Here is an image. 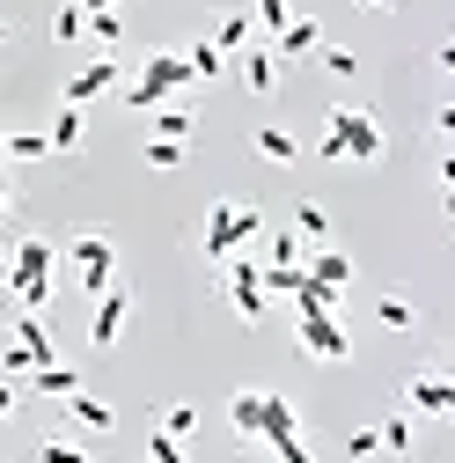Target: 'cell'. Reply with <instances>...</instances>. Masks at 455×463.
Instances as JSON below:
<instances>
[{
	"label": "cell",
	"mask_w": 455,
	"mask_h": 463,
	"mask_svg": "<svg viewBox=\"0 0 455 463\" xmlns=\"http://www.w3.org/2000/svg\"><path fill=\"white\" fill-rule=\"evenodd\" d=\"M309 60H316V67H330L338 81H353V74H360V52H353V44H316Z\"/></svg>",
	"instance_id": "21"
},
{
	"label": "cell",
	"mask_w": 455,
	"mask_h": 463,
	"mask_svg": "<svg viewBox=\"0 0 455 463\" xmlns=\"http://www.w3.org/2000/svg\"><path fill=\"white\" fill-rule=\"evenodd\" d=\"M375 449H382V441H375V427H360V434H353V441H346V456H353V463H367V456H375Z\"/></svg>",
	"instance_id": "37"
},
{
	"label": "cell",
	"mask_w": 455,
	"mask_h": 463,
	"mask_svg": "<svg viewBox=\"0 0 455 463\" xmlns=\"http://www.w3.org/2000/svg\"><path fill=\"white\" fill-rule=\"evenodd\" d=\"M236 60H243V81H250L257 96H272V81H279V67H272V52H257V44H243Z\"/></svg>",
	"instance_id": "17"
},
{
	"label": "cell",
	"mask_w": 455,
	"mask_h": 463,
	"mask_svg": "<svg viewBox=\"0 0 455 463\" xmlns=\"http://www.w3.org/2000/svg\"><path fill=\"white\" fill-rule=\"evenodd\" d=\"M302 272H309L316 287H346V279H353V258H346V250H309Z\"/></svg>",
	"instance_id": "13"
},
{
	"label": "cell",
	"mask_w": 455,
	"mask_h": 463,
	"mask_svg": "<svg viewBox=\"0 0 455 463\" xmlns=\"http://www.w3.org/2000/svg\"><path fill=\"white\" fill-rule=\"evenodd\" d=\"M154 427H162V434H177V441H184V434L199 427V412H191V404H169V412H162Z\"/></svg>",
	"instance_id": "29"
},
{
	"label": "cell",
	"mask_w": 455,
	"mask_h": 463,
	"mask_svg": "<svg viewBox=\"0 0 455 463\" xmlns=\"http://www.w3.org/2000/svg\"><path fill=\"white\" fill-rule=\"evenodd\" d=\"M404 404H412V412H433V420H455V383L448 375H412Z\"/></svg>",
	"instance_id": "11"
},
{
	"label": "cell",
	"mask_w": 455,
	"mask_h": 463,
	"mask_svg": "<svg viewBox=\"0 0 455 463\" xmlns=\"http://www.w3.org/2000/svg\"><path fill=\"white\" fill-rule=\"evenodd\" d=\"M243 44H250V8L220 15V30H213V52H243Z\"/></svg>",
	"instance_id": "23"
},
{
	"label": "cell",
	"mask_w": 455,
	"mask_h": 463,
	"mask_svg": "<svg viewBox=\"0 0 455 463\" xmlns=\"http://www.w3.org/2000/svg\"><path fill=\"white\" fill-rule=\"evenodd\" d=\"M220 67H228V60H220V52H213V37H199V44L184 52V74H191V81H213Z\"/></svg>",
	"instance_id": "24"
},
{
	"label": "cell",
	"mask_w": 455,
	"mask_h": 463,
	"mask_svg": "<svg viewBox=\"0 0 455 463\" xmlns=\"http://www.w3.org/2000/svg\"><path fill=\"white\" fill-rule=\"evenodd\" d=\"M375 441H382L389 456H404V449H412V420H404V412H389V420L375 427Z\"/></svg>",
	"instance_id": "25"
},
{
	"label": "cell",
	"mask_w": 455,
	"mask_h": 463,
	"mask_svg": "<svg viewBox=\"0 0 455 463\" xmlns=\"http://www.w3.org/2000/svg\"><path fill=\"white\" fill-rule=\"evenodd\" d=\"M228 420H236V434H243V441H257V420H265V390H236Z\"/></svg>",
	"instance_id": "16"
},
{
	"label": "cell",
	"mask_w": 455,
	"mask_h": 463,
	"mask_svg": "<svg viewBox=\"0 0 455 463\" xmlns=\"http://www.w3.org/2000/svg\"><path fill=\"white\" fill-rule=\"evenodd\" d=\"M8 199H15V177H8V169H0V213H8Z\"/></svg>",
	"instance_id": "41"
},
{
	"label": "cell",
	"mask_w": 455,
	"mask_h": 463,
	"mask_svg": "<svg viewBox=\"0 0 455 463\" xmlns=\"http://www.w3.org/2000/svg\"><path fill=\"white\" fill-rule=\"evenodd\" d=\"M88 30H96V44H103V52H110V44L125 37V23H118V8H110V15H88Z\"/></svg>",
	"instance_id": "33"
},
{
	"label": "cell",
	"mask_w": 455,
	"mask_h": 463,
	"mask_svg": "<svg viewBox=\"0 0 455 463\" xmlns=\"http://www.w3.org/2000/svg\"><path fill=\"white\" fill-rule=\"evenodd\" d=\"M228 302H236L243 324L265 317V287H257V265H250V258H228Z\"/></svg>",
	"instance_id": "10"
},
{
	"label": "cell",
	"mask_w": 455,
	"mask_h": 463,
	"mask_svg": "<svg viewBox=\"0 0 455 463\" xmlns=\"http://www.w3.org/2000/svg\"><path fill=\"white\" fill-rule=\"evenodd\" d=\"M375 317H382L389 331H412V324H419V309H412V302H396V295H382V302H375Z\"/></svg>",
	"instance_id": "26"
},
{
	"label": "cell",
	"mask_w": 455,
	"mask_h": 463,
	"mask_svg": "<svg viewBox=\"0 0 455 463\" xmlns=\"http://www.w3.org/2000/svg\"><path fill=\"white\" fill-rule=\"evenodd\" d=\"M257 155H265V162H294V155H302V140H294L287 126H257Z\"/></svg>",
	"instance_id": "19"
},
{
	"label": "cell",
	"mask_w": 455,
	"mask_h": 463,
	"mask_svg": "<svg viewBox=\"0 0 455 463\" xmlns=\"http://www.w3.org/2000/svg\"><path fill=\"white\" fill-rule=\"evenodd\" d=\"M30 383H37L44 397H74V390H81V375H74V368H60V361H44V368H30Z\"/></svg>",
	"instance_id": "20"
},
{
	"label": "cell",
	"mask_w": 455,
	"mask_h": 463,
	"mask_svg": "<svg viewBox=\"0 0 455 463\" xmlns=\"http://www.w3.org/2000/svg\"><path fill=\"white\" fill-rule=\"evenodd\" d=\"M125 317H133V295H118V287H103V295H96V317H88V345H96V354H110V345H118Z\"/></svg>",
	"instance_id": "8"
},
{
	"label": "cell",
	"mask_w": 455,
	"mask_h": 463,
	"mask_svg": "<svg viewBox=\"0 0 455 463\" xmlns=\"http://www.w3.org/2000/svg\"><path fill=\"white\" fill-rule=\"evenodd\" d=\"M316 44H323V30H316V23H302V15H294V23H287V30H279V52H272V60H309V52H316Z\"/></svg>",
	"instance_id": "15"
},
{
	"label": "cell",
	"mask_w": 455,
	"mask_h": 463,
	"mask_svg": "<svg viewBox=\"0 0 455 463\" xmlns=\"http://www.w3.org/2000/svg\"><path fill=\"white\" fill-rule=\"evenodd\" d=\"M250 236H265V213H257V206H228V199H220V206L206 213V236H199V243H206V258L220 265V258H236Z\"/></svg>",
	"instance_id": "3"
},
{
	"label": "cell",
	"mask_w": 455,
	"mask_h": 463,
	"mask_svg": "<svg viewBox=\"0 0 455 463\" xmlns=\"http://www.w3.org/2000/svg\"><path fill=\"white\" fill-rule=\"evenodd\" d=\"M44 147H51V155H74V147H81V110H74V103L60 110V118H51V133H44Z\"/></svg>",
	"instance_id": "18"
},
{
	"label": "cell",
	"mask_w": 455,
	"mask_h": 463,
	"mask_svg": "<svg viewBox=\"0 0 455 463\" xmlns=\"http://www.w3.org/2000/svg\"><path fill=\"white\" fill-rule=\"evenodd\" d=\"M250 23H265V30L279 37V30H287L294 15H287V0H257V8H250Z\"/></svg>",
	"instance_id": "28"
},
{
	"label": "cell",
	"mask_w": 455,
	"mask_h": 463,
	"mask_svg": "<svg viewBox=\"0 0 455 463\" xmlns=\"http://www.w3.org/2000/svg\"><path fill=\"white\" fill-rule=\"evenodd\" d=\"M272 456H279V463H316V456H309V449H302L294 434H287V441H272Z\"/></svg>",
	"instance_id": "38"
},
{
	"label": "cell",
	"mask_w": 455,
	"mask_h": 463,
	"mask_svg": "<svg viewBox=\"0 0 455 463\" xmlns=\"http://www.w3.org/2000/svg\"><path fill=\"white\" fill-rule=\"evenodd\" d=\"M184 81H191V74H184V52H154V60L140 67V81L125 89V103H133V110H154L162 96H177Z\"/></svg>",
	"instance_id": "4"
},
{
	"label": "cell",
	"mask_w": 455,
	"mask_h": 463,
	"mask_svg": "<svg viewBox=\"0 0 455 463\" xmlns=\"http://www.w3.org/2000/svg\"><path fill=\"white\" fill-rule=\"evenodd\" d=\"M382 126H375V110H330V126H323V155L338 162V155H346V162H382Z\"/></svg>",
	"instance_id": "1"
},
{
	"label": "cell",
	"mask_w": 455,
	"mask_h": 463,
	"mask_svg": "<svg viewBox=\"0 0 455 463\" xmlns=\"http://www.w3.org/2000/svg\"><path fill=\"white\" fill-rule=\"evenodd\" d=\"M74 8H81V15H110V8H118V0H74Z\"/></svg>",
	"instance_id": "39"
},
{
	"label": "cell",
	"mask_w": 455,
	"mask_h": 463,
	"mask_svg": "<svg viewBox=\"0 0 455 463\" xmlns=\"http://www.w3.org/2000/svg\"><path fill=\"white\" fill-rule=\"evenodd\" d=\"M287 434H294V404H287V397H272V390H265V420H257V441L272 449V441H287Z\"/></svg>",
	"instance_id": "14"
},
{
	"label": "cell",
	"mask_w": 455,
	"mask_h": 463,
	"mask_svg": "<svg viewBox=\"0 0 455 463\" xmlns=\"http://www.w3.org/2000/svg\"><path fill=\"white\" fill-rule=\"evenodd\" d=\"M191 133V110H162L154 118V140H184Z\"/></svg>",
	"instance_id": "32"
},
{
	"label": "cell",
	"mask_w": 455,
	"mask_h": 463,
	"mask_svg": "<svg viewBox=\"0 0 455 463\" xmlns=\"http://www.w3.org/2000/svg\"><path fill=\"white\" fill-rule=\"evenodd\" d=\"M118 60H110V52H103V60H88V67H74V81H67V103L81 110V103H96V96H110V89H118Z\"/></svg>",
	"instance_id": "9"
},
{
	"label": "cell",
	"mask_w": 455,
	"mask_h": 463,
	"mask_svg": "<svg viewBox=\"0 0 455 463\" xmlns=\"http://www.w3.org/2000/svg\"><path fill=\"white\" fill-rule=\"evenodd\" d=\"M51 361V331L23 309V324H15V345H8V354H0V368H8V375H30V368H44Z\"/></svg>",
	"instance_id": "7"
},
{
	"label": "cell",
	"mask_w": 455,
	"mask_h": 463,
	"mask_svg": "<svg viewBox=\"0 0 455 463\" xmlns=\"http://www.w3.org/2000/svg\"><path fill=\"white\" fill-rule=\"evenodd\" d=\"M0 44H8V23H0Z\"/></svg>",
	"instance_id": "43"
},
{
	"label": "cell",
	"mask_w": 455,
	"mask_h": 463,
	"mask_svg": "<svg viewBox=\"0 0 455 463\" xmlns=\"http://www.w3.org/2000/svg\"><path fill=\"white\" fill-rule=\"evenodd\" d=\"M184 162V140H147V169H177Z\"/></svg>",
	"instance_id": "30"
},
{
	"label": "cell",
	"mask_w": 455,
	"mask_h": 463,
	"mask_svg": "<svg viewBox=\"0 0 455 463\" xmlns=\"http://www.w3.org/2000/svg\"><path fill=\"white\" fill-rule=\"evenodd\" d=\"M67 420H74V427H88V434H110V427H118V412H110L103 397H88V390H74V397H67Z\"/></svg>",
	"instance_id": "12"
},
{
	"label": "cell",
	"mask_w": 455,
	"mask_h": 463,
	"mask_svg": "<svg viewBox=\"0 0 455 463\" xmlns=\"http://www.w3.org/2000/svg\"><path fill=\"white\" fill-rule=\"evenodd\" d=\"M8 295H15L30 317L51 302V243H44V236H23V243H15V265H8Z\"/></svg>",
	"instance_id": "2"
},
{
	"label": "cell",
	"mask_w": 455,
	"mask_h": 463,
	"mask_svg": "<svg viewBox=\"0 0 455 463\" xmlns=\"http://www.w3.org/2000/svg\"><path fill=\"white\" fill-rule=\"evenodd\" d=\"M81 30H88V15H81V8H74V0H67V8H60V23H51V37H60V44H74Z\"/></svg>",
	"instance_id": "31"
},
{
	"label": "cell",
	"mask_w": 455,
	"mask_h": 463,
	"mask_svg": "<svg viewBox=\"0 0 455 463\" xmlns=\"http://www.w3.org/2000/svg\"><path fill=\"white\" fill-rule=\"evenodd\" d=\"M272 265H302V236H272Z\"/></svg>",
	"instance_id": "36"
},
{
	"label": "cell",
	"mask_w": 455,
	"mask_h": 463,
	"mask_svg": "<svg viewBox=\"0 0 455 463\" xmlns=\"http://www.w3.org/2000/svg\"><path fill=\"white\" fill-rule=\"evenodd\" d=\"M15 412V383H0V420H8Z\"/></svg>",
	"instance_id": "40"
},
{
	"label": "cell",
	"mask_w": 455,
	"mask_h": 463,
	"mask_svg": "<svg viewBox=\"0 0 455 463\" xmlns=\"http://www.w3.org/2000/svg\"><path fill=\"white\" fill-rule=\"evenodd\" d=\"M294 228H302V236H330V213L323 206H294Z\"/></svg>",
	"instance_id": "34"
},
{
	"label": "cell",
	"mask_w": 455,
	"mask_h": 463,
	"mask_svg": "<svg viewBox=\"0 0 455 463\" xmlns=\"http://www.w3.org/2000/svg\"><path fill=\"white\" fill-rule=\"evenodd\" d=\"M147 463H184V441L154 427V434H147Z\"/></svg>",
	"instance_id": "27"
},
{
	"label": "cell",
	"mask_w": 455,
	"mask_h": 463,
	"mask_svg": "<svg viewBox=\"0 0 455 463\" xmlns=\"http://www.w3.org/2000/svg\"><path fill=\"white\" fill-rule=\"evenodd\" d=\"M353 8H389V0H353Z\"/></svg>",
	"instance_id": "42"
},
{
	"label": "cell",
	"mask_w": 455,
	"mask_h": 463,
	"mask_svg": "<svg viewBox=\"0 0 455 463\" xmlns=\"http://www.w3.org/2000/svg\"><path fill=\"white\" fill-rule=\"evenodd\" d=\"M74 272H81V295H103V287L118 279V243L96 236V228H88V236H74Z\"/></svg>",
	"instance_id": "5"
},
{
	"label": "cell",
	"mask_w": 455,
	"mask_h": 463,
	"mask_svg": "<svg viewBox=\"0 0 455 463\" xmlns=\"http://www.w3.org/2000/svg\"><path fill=\"white\" fill-rule=\"evenodd\" d=\"M302 354L309 361H346L353 354V331L338 317H323V309H302Z\"/></svg>",
	"instance_id": "6"
},
{
	"label": "cell",
	"mask_w": 455,
	"mask_h": 463,
	"mask_svg": "<svg viewBox=\"0 0 455 463\" xmlns=\"http://www.w3.org/2000/svg\"><path fill=\"white\" fill-rule=\"evenodd\" d=\"M37 463H88V449H74V441H44Z\"/></svg>",
	"instance_id": "35"
},
{
	"label": "cell",
	"mask_w": 455,
	"mask_h": 463,
	"mask_svg": "<svg viewBox=\"0 0 455 463\" xmlns=\"http://www.w3.org/2000/svg\"><path fill=\"white\" fill-rule=\"evenodd\" d=\"M44 133H0V162H44Z\"/></svg>",
	"instance_id": "22"
}]
</instances>
